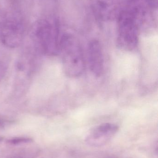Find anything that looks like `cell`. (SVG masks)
<instances>
[{
    "label": "cell",
    "instance_id": "cell-5",
    "mask_svg": "<svg viewBox=\"0 0 158 158\" xmlns=\"http://www.w3.org/2000/svg\"><path fill=\"white\" fill-rule=\"evenodd\" d=\"M5 126V123L3 122V121L0 120V129L1 128H3L4 126Z\"/></svg>",
    "mask_w": 158,
    "mask_h": 158
},
{
    "label": "cell",
    "instance_id": "cell-6",
    "mask_svg": "<svg viewBox=\"0 0 158 158\" xmlns=\"http://www.w3.org/2000/svg\"><path fill=\"white\" fill-rule=\"evenodd\" d=\"M3 138L2 137H1V136H0V143H2V141H3Z\"/></svg>",
    "mask_w": 158,
    "mask_h": 158
},
{
    "label": "cell",
    "instance_id": "cell-4",
    "mask_svg": "<svg viewBox=\"0 0 158 158\" xmlns=\"http://www.w3.org/2000/svg\"><path fill=\"white\" fill-rule=\"evenodd\" d=\"M32 142V139L28 137H14L8 139L6 141V143L12 145H17L24 143H28Z\"/></svg>",
    "mask_w": 158,
    "mask_h": 158
},
{
    "label": "cell",
    "instance_id": "cell-3",
    "mask_svg": "<svg viewBox=\"0 0 158 158\" xmlns=\"http://www.w3.org/2000/svg\"><path fill=\"white\" fill-rule=\"evenodd\" d=\"M87 50L90 70L95 77H100L104 69V56L102 45L97 40H92L89 43Z\"/></svg>",
    "mask_w": 158,
    "mask_h": 158
},
{
    "label": "cell",
    "instance_id": "cell-1",
    "mask_svg": "<svg viewBox=\"0 0 158 158\" xmlns=\"http://www.w3.org/2000/svg\"><path fill=\"white\" fill-rule=\"evenodd\" d=\"M60 48L66 75L71 78L80 77L85 69V61L79 42L71 34H66L61 40Z\"/></svg>",
    "mask_w": 158,
    "mask_h": 158
},
{
    "label": "cell",
    "instance_id": "cell-2",
    "mask_svg": "<svg viewBox=\"0 0 158 158\" xmlns=\"http://www.w3.org/2000/svg\"><path fill=\"white\" fill-rule=\"evenodd\" d=\"M119 131V127L112 123H104L94 127L85 138L87 144L93 147L103 146L108 143Z\"/></svg>",
    "mask_w": 158,
    "mask_h": 158
}]
</instances>
